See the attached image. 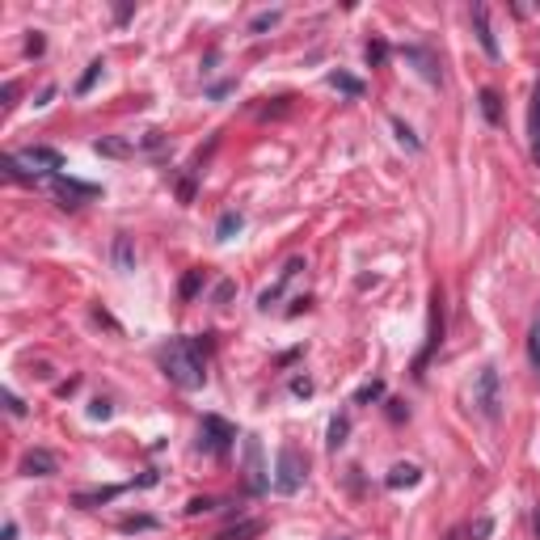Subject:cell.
Listing matches in <instances>:
<instances>
[{"instance_id":"cell-1","label":"cell","mask_w":540,"mask_h":540,"mask_svg":"<svg viewBox=\"0 0 540 540\" xmlns=\"http://www.w3.org/2000/svg\"><path fill=\"white\" fill-rule=\"evenodd\" d=\"M161 368H165V376H169L177 389H186V393H194V389L207 384V368H203V355H199V342H190V338H173V342L161 351Z\"/></svg>"},{"instance_id":"cell-2","label":"cell","mask_w":540,"mask_h":540,"mask_svg":"<svg viewBox=\"0 0 540 540\" xmlns=\"http://www.w3.org/2000/svg\"><path fill=\"white\" fill-rule=\"evenodd\" d=\"M304 473H308V465H304V456H300V448H279V469H275V490L279 494H296L300 486H304Z\"/></svg>"},{"instance_id":"cell-3","label":"cell","mask_w":540,"mask_h":540,"mask_svg":"<svg viewBox=\"0 0 540 540\" xmlns=\"http://www.w3.org/2000/svg\"><path fill=\"white\" fill-rule=\"evenodd\" d=\"M473 406L482 410V418H498V410H503V397H498V368H482V376H477V384H473Z\"/></svg>"},{"instance_id":"cell-4","label":"cell","mask_w":540,"mask_h":540,"mask_svg":"<svg viewBox=\"0 0 540 540\" xmlns=\"http://www.w3.org/2000/svg\"><path fill=\"white\" fill-rule=\"evenodd\" d=\"M232 439H237V431H232L224 418H215V414L203 418V427H199V448H203V452H211V456H228Z\"/></svg>"},{"instance_id":"cell-5","label":"cell","mask_w":540,"mask_h":540,"mask_svg":"<svg viewBox=\"0 0 540 540\" xmlns=\"http://www.w3.org/2000/svg\"><path fill=\"white\" fill-rule=\"evenodd\" d=\"M38 177L42 173H51V177H59V169H63V152H55V148H46V144H34V148H25V152H17Z\"/></svg>"},{"instance_id":"cell-6","label":"cell","mask_w":540,"mask_h":540,"mask_svg":"<svg viewBox=\"0 0 540 540\" xmlns=\"http://www.w3.org/2000/svg\"><path fill=\"white\" fill-rule=\"evenodd\" d=\"M439 342H444V296L431 291V338H427V351H422V359H418V376H422V368H427V359L435 355Z\"/></svg>"},{"instance_id":"cell-7","label":"cell","mask_w":540,"mask_h":540,"mask_svg":"<svg viewBox=\"0 0 540 540\" xmlns=\"http://www.w3.org/2000/svg\"><path fill=\"white\" fill-rule=\"evenodd\" d=\"M473 30H477L482 51H486L490 59H498L503 51H498V38H494V25H490V8H486V4H473Z\"/></svg>"},{"instance_id":"cell-8","label":"cell","mask_w":540,"mask_h":540,"mask_svg":"<svg viewBox=\"0 0 540 540\" xmlns=\"http://www.w3.org/2000/svg\"><path fill=\"white\" fill-rule=\"evenodd\" d=\"M55 469H59V460H55L46 448H34V452L21 456V473H25V477H51Z\"/></svg>"},{"instance_id":"cell-9","label":"cell","mask_w":540,"mask_h":540,"mask_svg":"<svg viewBox=\"0 0 540 540\" xmlns=\"http://www.w3.org/2000/svg\"><path fill=\"white\" fill-rule=\"evenodd\" d=\"M55 190L63 199V207H76V199H97V186H84V182H72V177H55Z\"/></svg>"},{"instance_id":"cell-10","label":"cell","mask_w":540,"mask_h":540,"mask_svg":"<svg viewBox=\"0 0 540 540\" xmlns=\"http://www.w3.org/2000/svg\"><path fill=\"white\" fill-rule=\"evenodd\" d=\"M418 482H422L418 465H393V469H389V477H384V486H389V490H410V486H418Z\"/></svg>"},{"instance_id":"cell-11","label":"cell","mask_w":540,"mask_h":540,"mask_svg":"<svg viewBox=\"0 0 540 540\" xmlns=\"http://www.w3.org/2000/svg\"><path fill=\"white\" fill-rule=\"evenodd\" d=\"M114 270H123V275H131V270H135V245H131V237H127V232H118V237H114Z\"/></svg>"},{"instance_id":"cell-12","label":"cell","mask_w":540,"mask_h":540,"mask_svg":"<svg viewBox=\"0 0 540 540\" xmlns=\"http://www.w3.org/2000/svg\"><path fill=\"white\" fill-rule=\"evenodd\" d=\"M296 270H304V262H300V258H291V262H287V266H283V275H279V283H275V287H266V291H262V300H258V304H262V308H270V304H275V300H279V296H283V287H287V279H291V275H296Z\"/></svg>"},{"instance_id":"cell-13","label":"cell","mask_w":540,"mask_h":540,"mask_svg":"<svg viewBox=\"0 0 540 540\" xmlns=\"http://www.w3.org/2000/svg\"><path fill=\"white\" fill-rule=\"evenodd\" d=\"M123 494V486H101V490H84V494H76L72 503L76 507H101V503H110V498H118Z\"/></svg>"},{"instance_id":"cell-14","label":"cell","mask_w":540,"mask_h":540,"mask_svg":"<svg viewBox=\"0 0 540 540\" xmlns=\"http://www.w3.org/2000/svg\"><path fill=\"white\" fill-rule=\"evenodd\" d=\"M241 228H245V215H241V211H224L220 224H215V241H232Z\"/></svg>"},{"instance_id":"cell-15","label":"cell","mask_w":540,"mask_h":540,"mask_svg":"<svg viewBox=\"0 0 540 540\" xmlns=\"http://www.w3.org/2000/svg\"><path fill=\"white\" fill-rule=\"evenodd\" d=\"M329 84H334V89H342L346 97H363V80H359V76H351V72H342V68H338V72H329Z\"/></svg>"},{"instance_id":"cell-16","label":"cell","mask_w":540,"mask_h":540,"mask_svg":"<svg viewBox=\"0 0 540 540\" xmlns=\"http://www.w3.org/2000/svg\"><path fill=\"white\" fill-rule=\"evenodd\" d=\"M4 173H8L13 182H21V186H34V182H38V173H30L21 156H4Z\"/></svg>"},{"instance_id":"cell-17","label":"cell","mask_w":540,"mask_h":540,"mask_svg":"<svg viewBox=\"0 0 540 540\" xmlns=\"http://www.w3.org/2000/svg\"><path fill=\"white\" fill-rule=\"evenodd\" d=\"M258 532H262V524H258V520H245V524H232V528H224V532H220L215 540H253Z\"/></svg>"},{"instance_id":"cell-18","label":"cell","mask_w":540,"mask_h":540,"mask_svg":"<svg viewBox=\"0 0 540 540\" xmlns=\"http://www.w3.org/2000/svg\"><path fill=\"white\" fill-rule=\"evenodd\" d=\"M406 59H414V63L422 68V76H427V80H439V68H435V59H431L422 46H406Z\"/></svg>"},{"instance_id":"cell-19","label":"cell","mask_w":540,"mask_h":540,"mask_svg":"<svg viewBox=\"0 0 540 540\" xmlns=\"http://www.w3.org/2000/svg\"><path fill=\"white\" fill-rule=\"evenodd\" d=\"M93 152H97V156H127V152H131V144H127V139H97V144H93Z\"/></svg>"},{"instance_id":"cell-20","label":"cell","mask_w":540,"mask_h":540,"mask_svg":"<svg viewBox=\"0 0 540 540\" xmlns=\"http://www.w3.org/2000/svg\"><path fill=\"white\" fill-rule=\"evenodd\" d=\"M279 17H283L279 8H270V13H258V17L249 21V34H266V30H275V25H279Z\"/></svg>"},{"instance_id":"cell-21","label":"cell","mask_w":540,"mask_h":540,"mask_svg":"<svg viewBox=\"0 0 540 540\" xmlns=\"http://www.w3.org/2000/svg\"><path fill=\"white\" fill-rule=\"evenodd\" d=\"M482 110H486V118H490V123H498V118H503V101H498V93H494V89H482Z\"/></svg>"},{"instance_id":"cell-22","label":"cell","mask_w":540,"mask_h":540,"mask_svg":"<svg viewBox=\"0 0 540 540\" xmlns=\"http://www.w3.org/2000/svg\"><path fill=\"white\" fill-rule=\"evenodd\" d=\"M384 397V380H372V384H363L359 393H355V406H372V401H380Z\"/></svg>"},{"instance_id":"cell-23","label":"cell","mask_w":540,"mask_h":540,"mask_svg":"<svg viewBox=\"0 0 540 540\" xmlns=\"http://www.w3.org/2000/svg\"><path fill=\"white\" fill-rule=\"evenodd\" d=\"M118 528H123V532H152L156 520H152V515H127V520H118Z\"/></svg>"},{"instance_id":"cell-24","label":"cell","mask_w":540,"mask_h":540,"mask_svg":"<svg viewBox=\"0 0 540 540\" xmlns=\"http://www.w3.org/2000/svg\"><path fill=\"white\" fill-rule=\"evenodd\" d=\"M101 68H106V63H101V59H93V63L84 68V76L76 80V93H89V89L97 84V76H101Z\"/></svg>"},{"instance_id":"cell-25","label":"cell","mask_w":540,"mask_h":540,"mask_svg":"<svg viewBox=\"0 0 540 540\" xmlns=\"http://www.w3.org/2000/svg\"><path fill=\"white\" fill-rule=\"evenodd\" d=\"M346 435H351V422L346 418H334V427H329V452H338L346 444Z\"/></svg>"},{"instance_id":"cell-26","label":"cell","mask_w":540,"mask_h":540,"mask_svg":"<svg viewBox=\"0 0 540 540\" xmlns=\"http://www.w3.org/2000/svg\"><path fill=\"white\" fill-rule=\"evenodd\" d=\"M393 131H397V139H401V144H406L410 152H418V148H422V144H418V135H414V131H410V127H406L401 118H393Z\"/></svg>"},{"instance_id":"cell-27","label":"cell","mask_w":540,"mask_h":540,"mask_svg":"<svg viewBox=\"0 0 540 540\" xmlns=\"http://www.w3.org/2000/svg\"><path fill=\"white\" fill-rule=\"evenodd\" d=\"M199 287H203V270H190V275L182 279V300H190V296H199Z\"/></svg>"},{"instance_id":"cell-28","label":"cell","mask_w":540,"mask_h":540,"mask_svg":"<svg viewBox=\"0 0 540 540\" xmlns=\"http://www.w3.org/2000/svg\"><path fill=\"white\" fill-rule=\"evenodd\" d=\"M384 59H389V42H380V38H376V42H368V63L376 68V63H384Z\"/></svg>"},{"instance_id":"cell-29","label":"cell","mask_w":540,"mask_h":540,"mask_svg":"<svg viewBox=\"0 0 540 540\" xmlns=\"http://www.w3.org/2000/svg\"><path fill=\"white\" fill-rule=\"evenodd\" d=\"M490 532H494V520H486V515H482V520H473V528H469V536H473V540H486Z\"/></svg>"},{"instance_id":"cell-30","label":"cell","mask_w":540,"mask_h":540,"mask_svg":"<svg viewBox=\"0 0 540 540\" xmlns=\"http://www.w3.org/2000/svg\"><path fill=\"white\" fill-rule=\"evenodd\" d=\"M291 393L296 397H313V380L308 376H291Z\"/></svg>"},{"instance_id":"cell-31","label":"cell","mask_w":540,"mask_h":540,"mask_svg":"<svg viewBox=\"0 0 540 540\" xmlns=\"http://www.w3.org/2000/svg\"><path fill=\"white\" fill-rule=\"evenodd\" d=\"M89 418H97V422H106V418H110V401H106V397H97V401L89 406Z\"/></svg>"},{"instance_id":"cell-32","label":"cell","mask_w":540,"mask_h":540,"mask_svg":"<svg viewBox=\"0 0 540 540\" xmlns=\"http://www.w3.org/2000/svg\"><path fill=\"white\" fill-rule=\"evenodd\" d=\"M203 511H215V503L211 498H190L186 503V515H203Z\"/></svg>"},{"instance_id":"cell-33","label":"cell","mask_w":540,"mask_h":540,"mask_svg":"<svg viewBox=\"0 0 540 540\" xmlns=\"http://www.w3.org/2000/svg\"><path fill=\"white\" fill-rule=\"evenodd\" d=\"M528 355H532V363L540 368V325H532V338H528Z\"/></svg>"},{"instance_id":"cell-34","label":"cell","mask_w":540,"mask_h":540,"mask_svg":"<svg viewBox=\"0 0 540 540\" xmlns=\"http://www.w3.org/2000/svg\"><path fill=\"white\" fill-rule=\"evenodd\" d=\"M4 406H8V414H13V418H21V414H25V406H21V397H17V393H4Z\"/></svg>"},{"instance_id":"cell-35","label":"cell","mask_w":540,"mask_h":540,"mask_svg":"<svg viewBox=\"0 0 540 540\" xmlns=\"http://www.w3.org/2000/svg\"><path fill=\"white\" fill-rule=\"evenodd\" d=\"M42 46H46V42H42V34H34V38L25 42V51H30V55H42Z\"/></svg>"},{"instance_id":"cell-36","label":"cell","mask_w":540,"mask_h":540,"mask_svg":"<svg viewBox=\"0 0 540 540\" xmlns=\"http://www.w3.org/2000/svg\"><path fill=\"white\" fill-rule=\"evenodd\" d=\"M532 127H536V135H540V84H536V97H532Z\"/></svg>"},{"instance_id":"cell-37","label":"cell","mask_w":540,"mask_h":540,"mask_svg":"<svg viewBox=\"0 0 540 540\" xmlns=\"http://www.w3.org/2000/svg\"><path fill=\"white\" fill-rule=\"evenodd\" d=\"M389 418H393V422H401V418H406V410H401V401H389Z\"/></svg>"},{"instance_id":"cell-38","label":"cell","mask_w":540,"mask_h":540,"mask_svg":"<svg viewBox=\"0 0 540 540\" xmlns=\"http://www.w3.org/2000/svg\"><path fill=\"white\" fill-rule=\"evenodd\" d=\"M13 101H17V84L8 80V84H4V106H13Z\"/></svg>"},{"instance_id":"cell-39","label":"cell","mask_w":540,"mask_h":540,"mask_svg":"<svg viewBox=\"0 0 540 540\" xmlns=\"http://www.w3.org/2000/svg\"><path fill=\"white\" fill-rule=\"evenodd\" d=\"M228 296H232V283H220V287H215V300H220V304H224V300H228Z\"/></svg>"},{"instance_id":"cell-40","label":"cell","mask_w":540,"mask_h":540,"mask_svg":"<svg viewBox=\"0 0 540 540\" xmlns=\"http://www.w3.org/2000/svg\"><path fill=\"white\" fill-rule=\"evenodd\" d=\"M0 536H4V540H17V524H13V520H8V524H4V532H0Z\"/></svg>"},{"instance_id":"cell-41","label":"cell","mask_w":540,"mask_h":540,"mask_svg":"<svg viewBox=\"0 0 540 540\" xmlns=\"http://www.w3.org/2000/svg\"><path fill=\"white\" fill-rule=\"evenodd\" d=\"M444 540H460V532H448V536H444Z\"/></svg>"},{"instance_id":"cell-42","label":"cell","mask_w":540,"mask_h":540,"mask_svg":"<svg viewBox=\"0 0 540 540\" xmlns=\"http://www.w3.org/2000/svg\"><path fill=\"white\" fill-rule=\"evenodd\" d=\"M532 152H536V161H540V135H536V148H532Z\"/></svg>"},{"instance_id":"cell-43","label":"cell","mask_w":540,"mask_h":540,"mask_svg":"<svg viewBox=\"0 0 540 540\" xmlns=\"http://www.w3.org/2000/svg\"><path fill=\"white\" fill-rule=\"evenodd\" d=\"M536 540H540V511H536Z\"/></svg>"}]
</instances>
